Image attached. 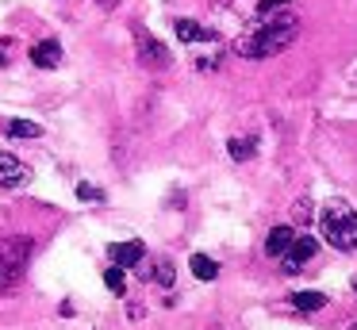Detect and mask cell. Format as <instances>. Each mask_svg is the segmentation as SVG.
I'll use <instances>...</instances> for the list:
<instances>
[{
	"label": "cell",
	"mask_w": 357,
	"mask_h": 330,
	"mask_svg": "<svg viewBox=\"0 0 357 330\" xmlns=\"http://www.w3.org/2000/svg\"><path fill=\"white\" fill-rule=\"evenodd\" d=\"M300 35V20L296 12H273V15H257V23L246 31V35L234 38V54L250 61H261V58H277L284 54L288 46L296 43Z\"/></svg>",
	"instance_id": "1"
},
{
	"label": "cell",
	"mask_w": 357,
	"mask_h": 330,
	"mask_svg": "<svg viewBox=\"0 0 357 330\" xmlns=\"http://www.w3.org/2000/svg\"><path fill=\"white\" fill-rule=\"evenodd\" d=\"M319 234L326 238V246L349 253L357 250V211L346 200H326L319 207Z\"/></svg>",
	"instance_id": "2"
},
{
	"label": "cell",
	"mask_w": 357,
	"mask_h": 330,
	"mask_svg": "<svg viewBox=\"0 0 357 330\" xmlns=\"http://www.w3.org/2000/svg\"><path fill=\"white\" fill-rule=\"evenodd\" d=\"M27 257H31V238L24 234H0V292H8L20 280Z\"/></svg>",
	"instance_id": "3"
},
{
	"label": "cell",
	"mask_w": 357,
	"mask_h": 330,
	"mask_svg": "<svg viewBox=\"0 0 357 330\" xmlns=\"http://www.w3.org/2000/svg\"><path fill=\"white\" fill-rule=\"evenodd\" d=\"M135 50H139V61L146 69H165L169 66V50H165V43H158L150 31H135Z\"/></svg>",
	"instance_id": "4"
},
{
	"label": "cell",
	"mask_w": 357,
	"mask_h": 330,
	"mask_svg": "<svg viewBox=\"0 0 357 330\" xmlns=\"http://www.w3.org/2000/svg\"><path fill=\"white\" fill-rule=\"evenodd\" d=\"M24 184H31L27 161H20L16 153H8V150H0V188H24Z\"/></svg>",
	"instance_id": "5"
},
{
	"label": "cell",
	"mask_w": 357,
	"mask_h": 330,
	"mask_svg": "<svg viewBox=\"0 0 357 330\" xmlns=\"http://www.w3.org/2000/svg\"><path fill=\"white\" fill-rule=\"evenodd\" d=\"M315 253H319V242H315V238H296L292 250H288L284 257H280V269H284V273L292 276V273H300V269L307 265V261L315 257Z\"/></svg>",
	"instance_id": "6"
},
{
	"label": "cell",
	"mask_w": 357,
	"mask_h": 330,
	"mask_svg": "<svg viewBox=\"0 0 357 330\" xmlns=\"http://www.w3.org/2000/svg\"><path fill=\"white\" fill-rule=\"evenodd\" d=\"M108 253H112V265L131 269V265H142L146 246H142V242H116V246H108Z\"/></svg>",
	"instance_id": "7"
},
{
	"label": "cell",
	"mask_w": 357,
	"mask_h": 330,
	"mask_svg": "<svg viewBox=\"0 0 357 330\" xmlns=\"http://www.w3.org/2000/svg\"><path fill=\"white\" fill-rule=\"evenodd\" d=\"M292 242H296L292 227H273L269 238H265V253H269V257H284V253L292 250Z\"/></svg>",
	"instance_id": "8"
},
{
	"label": "cell",
	"mask_w": 357,
	"mask_h": 330,
	"mask_svg": "<svg viewBox=\"0 0 357 330\" xmlns=\"http://www.w3.org/2000/svg\"><path fill=\"white\" fill-rule=\"evenodd\" d=\"M31 61H35L39 69H54L58 61H62V46H58L54 38H43V43L31 46Z\"/></svg>",
	"instance_id": "9"
},
{
	"label": "cell",
	"mask_w": 357,
	"mask_h": 330,
	"mask_svg": "<svg viewBox=\"0 0 357 330\" xmlns=\"http://www.w3.org/2000/svg\"><path fill=\"white\" fill-rule=\"evenodd\" d=\"M173 31H177L181 43H211V38H215V31L200 27V23H192V20H177V23H173Z\"/></svg>",
	"instance_id": "10"
},
{
	"label": "cell",
	"mask_w": 357,
	"mask_h": 330,
	"mask_svg": "<svg viewBox=\"0 0 357 330\" xmlns=\"http://www.w3.org/2000/svg\"><path fill=\"white\" fill-rule=\"evenodd\" d=\"M227 153H231L234 161H250L257 153V135H238L227 142Z\"/></svg>",
	"instance_id": "11"
},
{
	"label": "cell",
	"mask_w": 357,
	"mask_h": 330,
	"mask_svg": "<svg viewBox=\"0 0 357 330\" xmlns=\"http://www.w3.org/2000/svg\"><path fill=\"white\" fill-rule=\"evenodd\" d=\"M173 276H177V273H173V261H169V257H154V261H150V280H154V284L169 288Z\"/></svg>",
	"instance_id": "12"
},
{
	"label": "cell",
	"mask_w": 357,
	"mask_h": 330,
	"mask_svg": "<svg viewBox=\"0 0 357 330\" xmlns=\"http://www.w3.org/2000/svg\"><path fill=\"white\" fill-rule=\"evenodd\" d=\"M292 307H296V311H319V307H326V296H323V292H296Z\"/></svg>",
	"instance_id": "13"
},
{
	"label": "cell",
	"mask_w": 357,
	"mask_h": 330,
	"mask_svg": "<svg viewBox=\"0 0 357 330\" xmlns=\"http://www.w3.org/2000/svg\"><path fill=\"white\" fill-rule=\"evenodd\" d=\"M188 265H192V276H200V280H215V276H219V265L211 257H204V253H192Z\"/></svg>",
	"instance_id": "14"
},
{
	"label": "cell",
	"mask_w": 357,
	"mask_h": 330,
	"mask_svg": "<svg viewBox=\"0 0 357 330\" xmlns=\"http://www.w3.org/2000/svg\"><path fill=\"white\" fill-rule=\"evenodd\" d=\"M8 135L12 138H39L43 127H39V123H31V119H12L8 123Z\"/></svg>",
	"instance_id": "15"
},
{
	"label": "cell",
	"mask_w": 357,
	"mask_h": 330,
	"mask_svg": "<svg viewBox=\"0 0 357 330\" xmlns=\"http://www.w3.org/2000/svg\"><path fill=\"white\" fill-rule=\"evenodd\" d=\"M123 269H119V265H112L108 269V273H104V284H108V288H112V296H123V292H127V280H123Z\"/></svg>",
	"instance_id": "16"
},
{
	"label": "cell",
	"mask_w": 357,
	"mask_h": 330,
	"mask_svg": "<svg viewBox=\"0 0 357 330\" xmlns=\"http://www.w3.org/2000/svg\"><path fill=\"white\" fill-rule=\"evenodd\" d=\"M77 196H81V200H89V204H100L104 192L96 188V184H89V181H85V184H77Z\"/></svg>",
	"instance_id": "17"
},
{
	"label": "cell",
	"mask_w": 357,
	"mask_h": 330,
	"mask_svg": "<svg viewBox=\"0 0 357 330\" xmlns=\"http://www.w3.org/2000/svg\"><path fill=\"white\" fill-rule=\"evenodd\" d=\"M292 219L296 223H307L311 219V204H307V200H296V204H292Z\"/></svg>",
	"instance_id": "18"
},
{
	"label": "cell",
	"mask_w": 357,
	"mask_h": 330,
	"mask_svg": "<svg viewBox=\"0 0 357 330\" xmlns=\"http://www.w3.org/2000/svg\"><path fill=\"white\" fill-rule=\"evenodd\" d=\"M354 292H357V276H354Z\"/></svg>",
	"instance_id": "19"
},
{
	"label": "cell",
	"mask_w": 357,
	"mask_h": 330,
	"mask_svg": "<svg viewBox=\"0 0 357 330\" xmlns=\"http://www.w3.org/2000/svg\"><path fill=\"white\" fill-rule=\"evenodd\" d=\"M349 330H357V322H354V327H349Z\"/></svg>",
	"instance_id": "20"
},
{
	"label": "cell",
	"mask_w": 357,
	"mask_h": 330,
	"mask_svg": "<svg viewBox=\"0 0 357 330\" xmlns=\"http://www.w3.org/2000/svg\"><path fill=\"white\" fill-rule=\"evenodd\" d=\"M219 4H227V0H219Z\"/></svg>",
	"instance_id": "21"
}]
</instances>
